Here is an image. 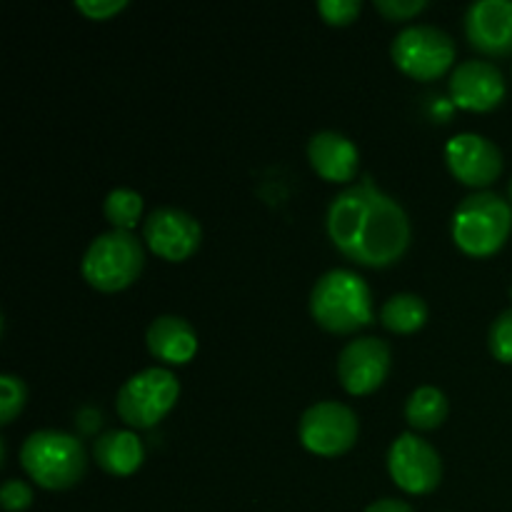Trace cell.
<instances>
[{
    "instance_id": "1",
    "label": "cell",
    "mask_w": 512,
    "mask_h": 512,
    "mask_svg": "<svg viewBox=\"0 0 512 512\" xmlns=\"http://www.w3.org/2000/svg\"><path fill=\"white\" fill-rule=\"evenodd\" d=\"M325 228L335 248L365 268L395 265L413 238L403 205L383 193L370 175L330 200Z\"/></svg>"
},
{
    "instance_id": "2",
    "label": "cell",
    "mask_w": 512,
    "mask_h": 512,
    "mask_svg": "<svg viewBox=\"0 0 512 512\" xmlns=\"http://www.w3.org/2000/svg\"><path fill=\"white\" fill-rule=\"evenodd\" d=\"M310 315L328 333H355L373 323V293L355 270L333 268L315 280Z\"/></svg>"
},
{
    "instance_id": "3",
    "label": "cell",
    "mask_w": 512,
    "mask_h": 512,
    "mask_svg": "<svg viewBox=\"0 0 512 512\" xmlns=\"http://www.w3.org/2000/svg\"><path fill=\"white\" fill-rule=\"evenodd\" d=\"M25 473L45 490H68L80 483L88 468L85 448L65 430H35L20 448Z\"/></svg>"
},
{
    "instance_id": "4",
    "label": "cell",
    "mask_w": 512,
    "mask_h": 512,
    "mask_svg": "<svg viewBox=\"0 0 512 512\" xmlns=\"http://www.w3.org/2000/svg\"><path fill=\"white\" fill-rule=\"evenodd\" d=\"M512 233V205L493 190H478L460 200L453 213V240L473 258L495 255Z\"/></svg>"
},
{
    "instance_id": "5",
    "label": "cell",
    "mask_w": 512,
    "mask_h": 512,
    "mask_svg": "<svg viewBox=\"0 0 512 512\" xmlns=\"http://www.w3.org/2000/svg\"><path fill=\"white\" fill-rule=\"evenodd\" d=\"M145 268L143 240L128 230H110L90 240L83 255V278L100 293H118L133 285Z\"/></svg>"
},
{
    "instance_id": "6",
    "label": "cell",
    "mask_w": 512,
    "mask_h": 512,
    "mask_svg": "<svg viewBox=\"0 0 512 512\" xmlns=\"http://www.w3.org/2000/svg\"><path fill=\"white\" fill-rule=\"evenodd\" d=\"M180 383L168 368H145L118 390L115 410L130 428H153L178 403Z\"/></svg>"
},
{
    "instance_id": "7",
    "label": "cell",
    "mask_w": 512,
    "mask_h": 512,
    "mask_svg": "<svg viewBox=\"0 0 512 512\" xmlns=\"http://www.w3.org/2000/svg\"><path fill=\"white\" fill-rule=\"evenodd\" d=\"M455 40L438 25H408L390 45L393 63L415 80H435L453 65Z\"/></svg>"
},
{
    "instance_id": "8",
    "label": "cell",
    "mask_w": 512,
    "mask_h": 512,
    "mask_svg": "<svg viewBox=\"0 0 512 512\" xmlns=\"http://www.w3.org/2000/svg\"><path fill=\"white\" fill-rule=\"evenodd\" d=\"M360 433V420L350 405L338 400H320L310 405L298 423L300 443L305 450L323 458H338L348 453Z\"/></svg>"
},
{
    "instance_id": "9",
    "label": "cell",
    "mask_w": 512,
    "mask_h": 512,
    "mask_svg": "<svg viewBox=\"0 0 512 512\" xmlns=\"http://www.w3.org/2000/svg\"><path fill=\"white\" fill-rule=\"evenodd\" d=\"M393 483L410 495L433 493L443 480V458L420 435L400 433L388 450Z\"/></svg>"
},
{
    "instance_id": "10",
    "label": "cell",
    "mask_w": 512,
    "mask_h": 512,
    "mask_svg": "<svg viewBox=\"0 0 512 512\" xmlns=\"http://www.w3.org/2000/svg\"><path fill=\"white\" fill-rule=\"evenodd\" d=\"M143 240L163 260L180 263V260H188L190 255H195V250L200 248L203 228L188 210L163 205L145 218Z\"/></svg>"
},
{
    "instance_id": "11",
    "label": "cell",
    "mask_w": 512,
    "mask_h": 512,
    "mask_svg": "<svg viewBox=\"0 0 512 512\" xmlns=\"http://www.w3.org/2000/svg\"><path fill=\"white\" fill-rule=\"evenodd\" d=\"M393 353L385 340L365 335L340 350L338 378L350 395H370L388 380Z\"/></svg>"
},
{
    "instance_id": "12",
    "label": "cell",
    "mask_w": 512,
    "mask_h": 512,
    "mask_svg": "<svg viewBox=\"0 0 512 512\" xmlns=\"http://www.w3.org/2000/svg\"><path fill=\"white\" fill-rule=\"evenodd\" d=\"M445 163L450 173L470 188H488L503 173V153L480 133H458L445 145Z\"/></svg>"
},
{
    "instance_id": "13",
    "label": "cell",
    "mask_w": 512,
    "mask_h": 512,
    "mask_svg": "<svg viewBox=\"0 0 512 512\" xmlns=\"http://www.w3.org/2000/svg\"><path fill=\"white\" fill-rule=\"evenodd\" d=\"M505 75L490 60H463L450 75V98L458 108L485 113L503 103Z\"/></svg>"
},
{
    "instance_id": "14",
    "label": "cell",
    "mask_w": 512,
    "mask_h": 512,
    "mask_svg": "<svg viewBox=\"0 0 512 512\" xmlns=\"http://www.w3.org/2000/svg\"><path fill=\"white\" fill-rule=\"evenodd\" d=\"M465 35L475 50L493 58L512 53V0H475L465 10Z\"/></svg>"
},
{
    "instance_id": "15",
    "label": "cell",
    "mask_w": 512,
    "mask_h": 512,
    "mask_svg": "<svg viewBox=\"0 0 512 512\" xmlns=\"http://www.w3.org/2000/svg\"><path fill=\"white\" fill-rule=\"evenodd\" d=\"M308 160L328 183H350L360 170V150L338 130H318L308 140Z\"/></svg>"
},
{
    "instance_id": "16",
    "label": "cell",
    "mask_w": 512,
    "mask_h": 512,
    "mask_svg": "<svg viewBox=\"0 0 512 512\" xmlns=\"http://www.w3.org/2000/svg\"><path fill=\"white\" fill-rule=\"evenodd\" d=\"M145 345L153 358L168 365H185L198 353V333L180 315H158L148 325Z\"/></svg>"
},
{
    "instance_id": "17",
    "label": "cell",
    "mask_w": 512,
    "mask_h": 512,
    "mask_svg": "<svg viewBox=\"0 0 512 512\" xmlns=\"http://www.w3.org/2000/svg\"><path fill=\"white\" fill-rule=\"evenodd\" d=\"M145 448L133 430H108L93 445V460L115 478H128L143 465Z\"/></svg>"
},
{
    "instance_id": "18",
    "label": "cell",
    "mask_w": 512,
    "mask_h": 512,
    "mask_svg": "<svg viewBox=\"0 0 512 512\" xmlns=\"http://www.w3.org/2000/svg\"><path fill=\"white\" fill-rule=\"evenodd\" d=\"M448 398L435 385H420L405 400V420L415 430H435L448 418Z\"/></svg>"
},
{
    "instance_id": "19",
    "label": "cell",
    "mask_w": 512,
    "mask_h": 512,
    "mask_svg": "<svg viewBox=\"0 0 512 512\" xmlns=\"http://www.w3.org/2000/svg\"><path fill=\"white\" fill-rule=\"evenodd\" d=\"M380 320L393 333H418L428 323V303L415 293H395L380 308Z\"/></svg>"
},
{
    "instance_id": "20",
    "label": "cell",
    "mask_w": 512,
    "mask_h": 512,
    "mask_svg": "<svg viewBox=\"0 0 512 512\" xmlns=\"http://www.w3.org/2000/svg\"><path fill=\"white\" fill-rule=\"evenodd\" d=\"M103 215L113 230H128L133 233L135 225L143 215V195L133 188H115L105 195Z\"/></svg>"
},
{
    "instance_id": "21",
    "label": "cell",
    "mask_w": 512,
    "mask_h": 512,
    "mask_svg": "<svg viewBox=\"0 0 512 512\" xmlns=\"http://www.w3.org/2000/svg\"><path fill=\"white\" fill-rule=\"evenodd\" d=\"M28 400V388L18 375L3 373L0 375V423H13L15 415L25 408Z\"/></svg>"
},
{
    "instance_id": "22",
    "label": "cell",
    "mask_w": 512,
    "mask_h": 512,
    "mask_svg": "<svg viewBox=\"0 0 512 512\" xmlns=\"http://www.w3.org/2000/svg\"><path fill=\"white\" fill-rule=\"evenodd\" d=\"M490 353L500 363H512V308L503 310L498 318L493 320L488 333Z\"/></svg>"
},
{
    "instance_id": "23",
    "label": "cell",
    "mask_w": 512,
    "mask_h": 512,
    "mask_svg": "<svg viewBox=\"0 0 512 512\" xmlns=\"http://www.w3.org/2000/svg\"><path fill=\"white\" fill-rule=\"evenodd\" d=\"M318 13L328 25H350L363 10L360 0H318Z\"/></svg>"
},
{
    "instance_id": "24",
    "label": "cell",
    "mask_w": 512,
    "mask_h": 512,
    "mask_svg": "<svg viewBox=\"0 0 512 512\" xmlns=\"http://www.w3.org/2000/svg\"><path fill=\"white\" fill-rule=\"evenodd\" d=\"M0 503L8 512H23L33 505V488L25 480H5L0 488Z\"/></svg>"
},
{
    "instance_id": "25",
    "label": "cell",
    "mask_w": 512,
    "mask_h": 512,
    "mask_svg": "<svg viewBox=\"0 0 512 512\" xmlns=\"http://www.w3.org/2000/svg\"><path fill=\"white\" fill-rule=\"evenodd\" d=\"M375 10L388 20H410L428 8V0H375Z\"/></svg>"
},
{
    "instance_id": "26",
    "label": "cell",
    "mask_w": 512,
    "mask_h": 512,
    "mask_svg": "<svg viewBox=\"0 0 512 512\" xmlns=\"http://www.w3.org/2000/svg\"><path fill=\"white\" fill-rule=\"evenodd\" d=\"M128 8V0H75V10L90 20H108Z\"/></svg>"
},
{
    "instance_id": "27",
    "label": "cell",
    "mask_w": 512,
    "mask_h": 512,
    "mask_svg": "<svg viewBox=\"0 0 512 512\" xmlns=\"http://www.w3.org/2000/svg\"><path fill=\"white\" fill-rule=\"evenodd\" d=\"M365 512H415L405 500L398 498H380L375 503H370Z\"/></svg>"
},
{
    "instance_id": "28",
    "label": "cell",
    "mask_w": 512,
    "mask_h": 512,
    "mask_svg": "<svg viewBox=\"0 0 512 512\" xmlns=\"http://www.w3.org/2000/svg\"><path fill=\"white\" fill-rule=\"evenodd\" d=\"M508 193H510V200H512V180H510V185H508Z\"/></svg>"
}]
</instances>
